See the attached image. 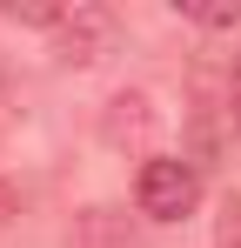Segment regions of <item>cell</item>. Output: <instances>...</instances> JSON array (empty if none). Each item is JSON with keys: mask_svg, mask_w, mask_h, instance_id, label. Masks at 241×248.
Instances as JSON below:
<instances>
[{"mask_svg": "<svg viewBox=\"0 0 241 248\" xmlns=\"http://www.w3.org/2000/svg\"><path fill=\"white\" fill-rule=\"evenodd\" d=\"M101 134H107L114 148H127V141H148V134H154V101H148V94H114V101H107V121H101Z\"/></svg>", "mask_w": 241, "mask_h": 248, "instance_id": "obj_3", "label": "cell"}, {"mask_svg": "<svg viewBox=\"0 0 241 248\" xmlns=\"http://www.w3.org/2000/svg\"><path fill=\"white\" fill-rule=\"evenodd\" d=\"M7 208H14V195H7V188H0V221H7Z\"/></svg>", "mask_w": 241, "mask_h": 248, "instance_id": "obj_7", "label": "cell"}, {"mask_svg": "<svg viewBox=\"0 0 241 248\" xmlns=\"http://www.w3.org/2000/svg\"><path fill=\"white\" fill-rule=\"evenodd\" d=\"M228 121H235V134H241V61H235V74H228Z\"/></svg>", "mask_w": 241, "mask_h": 248, "instance_id": "obj_6", "label": "cell"}, {"mask_svg": "<svg viewBox=\"0 0 241 248\" xmlns=\"http://www.w3.org/2000/svg\"><path fill=\"white\" fill-rule=\"evenodd\" d=\"M74 248H120V228L107 221V208H94L87 221H80V235H74Z\"/></svg>", "mask_w": 241, "mask_h": 248, "instance_id": "obj_4", "label": "cell"}, {"mask_svg": "<svg viewBox=\"0 0 241 248\" xmlns=\"http://www.w3.org/2000/svg\"><path fill=\"white\" fill-rule=\"evenodd\" d=\"M201 202V174L188 155H148L141 174H134V208L148 215V221H181V215H195Z\"/></svg>", "mask_w": 241, "mask_h": 248, "instance_id": "obj_1", "label": "cell"}, {"mask_svg": "<svg viewBox=\"0 0 241 248\" xmlns=\"http://www.w3.org/2000/svg\"><path fill=\"white\" fill-rule=\"evenodd\" d=\"M107 47H114V14H107V7H67V14H60L54 54H60L67 67H94Z\"/></svg>", "mask_w": 241, "mask_h": 248, "instance_id": "obj_2", "label": "cell"}, {"mask_svg": "<svg viewBox=\"0 0 241 248\" xmlns=\"http://www.w3.org/2000/svg\"><path fill=\"white\" fill-rule=\"evenodd\" d=\"M214 248H241V195H228L214 215Z\"/></svg>", "mask_w": 241, "mask_h": 248, "instance_id": "obj_5", "label": "cell"}]
</instances>
